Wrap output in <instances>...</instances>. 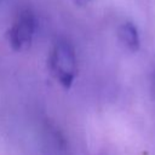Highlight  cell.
Listing matches in <instances>:
<instances>
[{"instance_id": "1", "label": "cell", "mask_w": 155, "mask_h": 155, "mask_svg": "<svg viewBox=\"0 0 155 155\" xmlns=\"http://www.w3.org/2000/svg\"><path fill=\"white\" fill-rule=\"evenodd\" d=\"M48 67L54 79L64 87L69 88L76 76V54L73 45L65 40H58L48 57Z\"/></svg>"}, {"instance_id": "3", "label": "cell", "mask_w": 155, "mask_h": 155, "mask_svg": "<svg viewBox=\"0 0 155 155\" xmlns=\"http://www.w3.org/2000/svg\"><path fill=\"white\" fill-rule=\"evenodd\" d=\"M117 38L121 44L130 51H138L140 46L139 35L136 25L132 22H125L117 28Z\"/></svg>"}, {"instance_id": "4", "label": "cell", "mask_w": 155, "mask_h": 155, "mask_svg": "<svg viewBox=\"0 0 155 155\" xmlns=\"http://www.w3.org/2000/svg\"><path fill=\"white\" fill-rule=\"evenodd\" d=\"M73 1H74V4L78 5V6H84V5H87L88 2H91L92 0H73Z\"/></svg>"}, {"instance_id": "2", "label": "cell", "mask_w": 155, "mask_h": 155, "mask_svg": "<svg viewBox=\"0 0 155 155\" xmlns=\"http://www.w3.org/2000/svg\"><path fill=\"white\" fill-rule=\"evenodd\" d=\"M35 31H36L35 15L28 8L22 10L7 30L8 45L16 52L25 51L31 46Z\"/></svg>"}]
</instances>
